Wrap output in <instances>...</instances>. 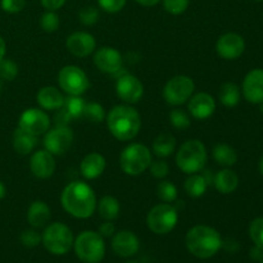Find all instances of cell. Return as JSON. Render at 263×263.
I'll list each match as a JSON object with an SVG mask.
<instances>
[{
    "instance_id": "obj_1",
    "label": "cell",
    "mask_w": 263,
    "mask_h": 263,
    "mask_svg": "<svg viewBox=\"0 0 263 263\" xmlns=\"http://www.w3.org/2000/svg\"><path fill=\"white\" fill-rule=\"evenodd\" d=\"M64 211L76 218H89L97 208V197L90 185L82 181H73L67 185L61 195Z\"/></svg>"
},
{
    "instance_id": "obj_2",
    "label": "cell",
    "mask_w": 263,
    "mask_h": 263,
    "mask_svg": "<svg viewBox=\"0 0 263 263\" xmlns=\"http://www.w3.org/2000/svg\"><path fill=\"white\" fill-rule=\"evenodd\" d=\"M109 133L117 140H133L141 128V118L138 110L131 105H116L107 116Z\"/></svg>"
},
{
    "instance_id": "obj_3",
    "label": "cell",
    "mask_w": 263,
    "mask_h": 263,
    "mask_svg": "<svg viewBox=\"0 0 263 263\" xmlns=\"http://www.w3.org/2000/svg\"><path fill=\"white\" fill-rule=\"evenodd\" d=\"M185 244L193 256L200 259H208L220 251L222 238L216 229L207 225H197L187 231Z\"/></svg>"
},
{
    "instance_id": "obj_4",
    "label": "cell",
    "mask_w": 263,
    "mask_h": 263,
    "mask_svg": "<svg viewBox=\"0 0 263 263\" xmlns=\"http://www.w3.org/2000/svg\"><path fill=\"white\" fill-rule=\"evenodd\" d=\"M177 167L186 175L198 174L207 163V151L204 144L198 139L187 140L176 154Z\"/></svg>"
},
{
    "instance_id": "obj_5",
    "label": "cell",
    "mask_w": 263,
    "mask_h": 263,
    "mask_svg": "<svg viewBox=\"0 0 263 263\" xmlns=\"http://www.w3.org/2000/svg\"><path fill=\"white\" fill-rule=\"evenodd\" d=\"M74 252L84 263H99L105 254V243L103 236L95 231H84L73 241Z\"/></svg>"
},
{
    "instance_id": "obj_6",
    "label": "cell",
    "mask_w": 263,
    "mask_h": 263,
    "mask_svg": "<svg viewBox=\"0 0 263 263\" xmlns=\"http://www.w3.org/2000/svg\"><path fill=\"white\" fill-rule=\"evenodd\" d=\"M152 153L144 144L134 143L123 149L120 157L121 170L128 176H138L149 168Z\"/></svg>"
},
{
    "instance_id": "obj_7",
    "label": "cell",
    "mask_w": 263,
    "mask_h": 263,
    "mask_svg": "<svg viewBox=\"0 0 263 263\" xmlns=\"http://www.w3.org/2000/svg\"><path fill=\"white\" fill-rule=\"evenodd\" d=\"M41 241L48 252L55 256H63L71 251L73 246V234L71 229L62 222L50 223L44 230Z\"/></svg>"
},
{
    "instance_id": "obj_8",
    "label": "cell",
    "mask_w": 263,
    "mask_h": 263,
    "mask_svg": "<svg viewBox=\"0 0 263 263\" xmlns=\"http://www.w3.org/2000/svg\"><path fill=\"white\" fill-rule=\"evenodd\" d=\"M177 222H179V213L176 207L168 203L154 205L146 216L149 230L157 235H166L171 233L176 228Z\"/></svg>"
},
{
    "instance_id": "obj_9",
    "label": "cell",
    "mask_w": 263,
    "mask_h": 263,
    "mask_svg": "<svg viewBox=\"0 0 263 263\" xmlns=\"http://www.w3.org/2000/svg\"><path fill=\"white\" fill-rule=\"evenodd\" d=\"M195 90V84L189 76L172 77L163 89V98L170 105H181L192 98Z\"/></svg>"
},
{
    "instance_id": "obj_10",
    "label": "cell",
    "mask_w": 263,
    "mask_h": 263,
    "mask_svg": "<svg viewBox=\"0 0 263 263\" xmlns=\"http://www.w3.org/2000/svg\"><path fill=\"white\" fill-rule=\"evenodd\" d=\"M58 84L68 95H82L90 86L86 73L77 66H66L59 71Z\"/></svg>"
},
{
    "instance_id": "obj_11",
    "label": "cell",
    "mask_w": 263,
    "mask_h": 263,
    "mask_svg": "<svg viewBox=\"0 0 263 263\" xmlns=\"http://www.w3.org/2000/svg\"><path fill=\"white\" fill-rule=\"evenodd\" d=\"M72 141L73 133L68 126H55L45 133L44 146L53 156H62L71 148Z\"/></svg>"
},
{
    "instance_id": "obj_12",
    "label": "cell",
    "mask_w": 263,
    "mask_h": 263,
    "mask_svg": "<svg viewBox=\"0 0 263 263\" xmlns=\"http://www.w3.org/2000/svg\"><path fill=\"white\" fill-rule=\"evenodd\" d=\"M18 127L32 135L39 136L45 134L50 127L49 116L39 108H28L21 115L18 121Z\"/></svg>"
},
{
    "instance_id": "obj_13",
    "label": "cell",
    "mask_w": 263,
    "mask_h": 263,
    "mask_svg": "<svg viewBox=\"0 0 263 263\" xmlns=\"http://www.w3.org/2000/svg\"><path fill=\"white\" fill-rule=\"evenodd\" d=\"M116 91L121 100L128 104H135L143 98L144 86L138 77L126 73L117 80Z\"/></svg>"
},
{
    "instance_id": "obj_14",
    "label": "cell",
    "mask_w": 263,
    "mask_h": 263,
    "mask_svg": "<svg viewBox=\"0 0 263 263\" xmlns=\"http://www.w3.org/2000/svg\"><path fill=\"white\" fill-rule=\"evenodd\" d=\"M216 50L218 55L228 61H234L241 57L246 50V41L239 33L228 32L220 36L216 44Z\"/></svg>"
},
{
    "instance_id": "obj_15",
    "label": "cell",
    "mask_w": 263,
    "mask_h": 263,
    "mask_svg": "<svg viewBox=\"0 0 263 263\" xmlns=\"http://www.w3.org/2000/svg\"><path fill=\"white\" fill-rule=\"evenodd\" d=\"M94 63L104 73L115 74L121 71L123 59L120 51L110 46H103L97 50L94 55Z\"/></svg>"
},
{
    "instance_id": "obj_16",
    "label": "cell",
    "mask_w": 263,
    "mask_h": 263,
    "mask_svg": "<svg viewBox=\"0 0 263 263\" xmlns=\"http://www.w3.org/2000/svg\"><path fill=\"white\" fill-rule=\"evenodd\" d=\"M244 98L252 104L263 103V69L254 68L247 73L243 81Z\"/></svg>"
},
{
    "instance_id": "obj_17",
    "label": "cell",
    "mask_w": 263,
    "mask_h": 263,
    "mask_svg": "<svg viewBox=\"0 0 263 263\" xmlns=\"http://www.w3.org/2000/svg\"><path fill=\"white\" fill-rule=\"evenodd\" d=\"M66 46L69 53L73 54L74 57L85 58L94 51L97 41H95L94 36L90 35L89 32L79 31V32H73L67 37Z\"/></svg>"
},
{
    "instance_id": "obj_18",
    "label": "cell",
    "mask_w": 263,
    "mask_h": 263,
    "mask_svg": "<svg viewBox=\"0 0 263 263\" xmlns=\"http://www.w3.org/2000/svg\"><path fill=\"white\" fill-rule=\"evenodd\" d=\"M30 170L37 179H49L55 171L54 156L46 149L35 152L30 159Z\"/></svg>"
},
{
    "instance_id": "obj_19",
    "label": "cell",
    "mask_w": 263,
    "mask_h": 263,
    "mask_svg": "<svg viewBox=\"0 0 263 263\" xmlns=\"http://www.w3.org/2000/svg\"><path fill=\"white\" fill-rule=\"evenodd\" d=\"M112 248L117 256L128 258V257H133L138 253L139 248H140V241L135 234L123 230L113 236Z\"/></svg>"
},
{
    "instance_id": "obj_20",
    "label": "cell",
    "mask_w": 263,
    "mask_h": 263,
    "mask_svg": "<svg viewBox=\"0 0 263 263\" xmlns=\"http://www.w3.org/2000/svg\"><path fill=\"white\" fill-rule=\"evenodd\" d=\"M189 112L197 120H207L215 113L216 102L208 92H198L189 99Z\"/></svg>"
},
{
    "instance_id": "obj_21",
    "label": "cell",
    "mask_w": 263,
    "mask_h": 263,
    "mask_svg": "<svg viewBox=\"0 0 263 263\" xmlns=\"http://www.w3.org/2000/svg\"><path fill=\"white\" fill-rule=\"evenodd\" d=\"M105 170V158L99 153H90L80 164L81 175L86 180L98 179Z\"/></svg>"
},
{
    "instance_id": "obj_22",
    "label": "cell",
    "mask_w": 263,
    "mask_h": 263,
    "mask_svg": "<svg viewBox=\"0 0 263 263\" xmlns=\"http://www.w3.org/2000/svg\"><path fill=\"white\" fill-rule=\"evenodd\" d=\"M36 100L39 105L46 110H57L64 104L63 94L54 86H45L39 90Z\"/></svg>"
},
{
    "instance_id": "obj_23",
    "label": "cell",
    "mask_w": 263,
    "mask_h": 263,
    "mask_svg": "<svg viewBox=\"0 0 263 263\" xmlns=\"http://www.w3.org/2000/svg\"><path fill=\"white\" fill-rule=\"evenodd\" d=\"M50 220V208L43 200H35L31 203L27 211V221L33 229H40Z\"/></svg>"
},
{
    "instance_id": "obj_24",
    "label": "cell",
    "mask_w": 263,
    "mask_h": 263,
    "mask_svg": "<svg viewBox=\"0 0 263 263\" xmlns=\"http://www.w3.org/2000/svg\"><path fill=\"white\" fill-rule=\"evenodd\" d=\"M213 184H215L216 190L221 194H231L238 187L239 176L233 170L223 168L215 175Z\"/></svg>"
},
{
    "instance_id": "obj_25",
    "label": "cell",
    "mask_w": 263,
    "mask_h": 263,
    "mask_svg": "<svg viewBox=\"0 0 263 263\" xmlns=\"http://www.w3.org/2000/svg\"><path fill=\"white\" fill-rule=\"evenodd\" d=\"M36 145H37V136L22 130L21 127L15 128L13 134V146L18 154L27 156L36 148Z\"/></svg>"
},
{
    "instance_id": "obj_26",
    "label": "cell",
    "mask_w": 263,
    "mask_h": 263,
    "mask_svg": "<svg viewBox=\"0 0 263 263\" xmlns=\"http://www.w3.org/2000/svg\"><path fill=\"white\" fill-rule=\"evenodd\" d=\"M212 156L218 164L225 167L234 166V164L236 163V161H238L236 151L233 146L228 145V144H216V145L213 146Z\"/></svg>"
},
{
    "instance_id": "obj_27",
    "label": "cell",
    "mask_w": 263,
    "mask_h": 263,
    "mask_svg": "<svg viewBox=\"0 0 263 263\" xmlns=\"http://www.w3.org/2000/svg\"><path fill=\"white\" fill-rule=\"evenodd\" d=\"M218 98H220V102L225 107H236L240 102V89L234 82H225V84L221 85Z\"/></svg>"
},
{
    "instance_id": "obj_28",
    "label": "cell",
    "mask_w": 263,
    "mask_h": 263,
    "mask_svg": "<svg viewBox=\"0 0 263 263\" xmlns=\"http://www.w3.org/2000/svg\"><path fill=\"white\" fill-rule=\"evenodd\" d=\"M98 212L99 216L105 221H113L120 215V202L115 197L105 195L100 199L98 204Z\"/></svg>"
},
{
    "instance_id": "obj_29",
    "label": "cell",
    "mask_w": 263,
    "mask_h": 263,
    "mask_svg": "<svg viewBox=\"0 0 263 263\" xmlns=\"http://www.w3.org/2000/svg\"><path fill=\"white\" fill-rule=\"evenodd\" d=\"M208 187V181L205 176L199 174H193L185 181V190L192 198H199L205 194Z\"/></svg>"
},
{
    "instance_id": "obj_30",
    "label": "cell",
    "mask_w": 263,
    "mask_h": 263,
    "mask_svg": "<svg viewBox=\"0 0 263 263\" xmlns=\"http://www.w3.org/2000/svg\"><path fill=\"white\" fill-rule=\"evenodd\" d=\"M175 146H176V139L171 134H162L154 140L153 152L156 156L164 158L174 153Z\"/></svg>"
},
{
    "instance_id": "obj_31",
    "label": "cell",
    "mask_w": 263,
    "mask_h": 263,
    "mask_svg": "<svg viewBox=\"0 0 263 263\" xmlns=\"http://www.w3.org/2000/svg\"><path fill=\"white\" fill-rule=\"evenodd\" d=\"M86 103L81 98V95H69L68 98H64L63 108L67 110L72 120H79L82 117L84 108Z\"/></svg>"
},
{
    "instance_id": "obj_32",
    "label": "cell",
    "mask_w": 263,
    "mask_h": 263,
    "mask_svg": "<svg viewBox=\"0 0 263 263\" xmlns=\"http://www.w3.org/2000/svg\"><path fill=\"white\" fill-rule=\"evenodd\" d=\"M104 108L100 104H98V103H89V104H85L82 118L87 120L89 122L99 123L102 122V121H104Z\"/></svg>"
},
{
    "instance_id": "obj_33",
    "label": "cell",
    "mask_w": 263,
    "mask_h": 263,
    "mask_svg": "<svg viewBox=\"0 0 263 263\" xmlns=\"http://www.w3.org/2000/svg\"><path fill=\"white\" fill-rule=\"evenodd\" d=\"M157 195L164 203H172L177 198V187L171 181H162L157 186Z\"/></svg>"
},
{
    "instance_id": "obj_34",
    "label": "cell",
    "mask_w": 263,
    "mask_h": 263,
    "mask_svg": "<svg viewBox=\"0 0 263 263\" xmlns=\"http://www.w3.org/2000/svg\"><path fill=\"white\" fill-rule=\"evenodd\" d=\"M18 74V66L12 59L3 58L0 61V79L4 81H13Z\"/></svg>"
},
{
    "instance_id": "obj_35",
    "label": "cell",
    "mask_w": 263,
    "mask_h": 263,
    "mask_svg": "<svg viewBox=\"0 0 263 263\" xmlns=\"http://www.w3.org/2000/svg\"><path fill=\"white\" fill-rule=\"evenodd\" d=\"M249 236L254 246L263 249V217L254 218L249 226Z\"/></svg>"
},
{
    "instance_id": "obj_36",
    "label": "cell",
    "mask_w": 263,
    "mask_h": 263,
    "mask_svg": "<svg viewBox=\"0 0 263 263\" xmlns=\"http://www.w3.org/2000/svg\"><path fill=\"white\" fill-rule=\"evenodd\" d=\"M41 28H43L45 32H54V31L58 30L59 27V17L55 12L53 10H46L43 15H41L40 20Z\"/></svg>"
},
{
    "instance_id": "obj_37",
    "label": "cell",
    "mask_w": 263,
    "mask_h": 263,
    "mask_svg": "<svg viewBox=\"0 0 263 263\" xmlns=\"http://www.w3.org/2000/svg\"><path fill=\"white\" fill-rule=\"evenodd\" d=\"M170 122L179 130H185L190 126V117L185 110L175 109L170 113Z\"/></svg>"
},
{
    "instance_id": "obj_38",
    "label": "cell",
    "mask_w": 263,
    "mask_h": 263,
    "mask_svg": "<svg viewBox=\"0 0 263 263\" xmlns=\"http://www.w3.org/2000/svg\"><path fill=\"white\" fill-rule=\"evenodd\" d=\"M79 20L82 25H95L99 20V10L95 7H85L79 12Z\"/></svg>"
},
{
    "instance_id": "obj_39",
    "label": "cell",
    "mask_w": 263,
    "mask_h": 263,
    "mask_svg": "<svg viewBox=\"0 0 263 263\" xmlns=\"http://www.w3.org/2000/svg\"><path fill=\"white\" fill-rule=\"evenodd\" d=\"M190 0H163V7L170 14H182L189 7Z\"/></svg>"
},
{
    "instance_id": "obj_40",
    "label": "cell",
    "mask_w": 263,
    "mask_h": 263,
    "mask_svg": "<svg viewBox=\"0 0 263 263\" xmlns=\"http://www.w3.org/2000/svg\"><path fill=\"white\" fill-rule=\"evenodd\" d=\"M41 241V235L33 229H30V230H25L22 234H21V243L23 244L27 248H35L40 244Z\"/></svg>"
},
{
    "instance_id": "obj_41",
    "label": "cell",
    "mask_w": 263,
    "mask_h": 263,
    "mask_svg": "<svg viewBox=\"0 0 263 263\" xmlns=\"http://www.w3.org/2000/svg\"><path fill=\"white\" fill-rule=\"evenodd\" d=\"M127 0H98V4L104 12L117 13L123 9Z\"/></svg>"
},
{
    "instance_id": "obj_42",
    "label": "cell",
    "mask_w": 263,
    "mask_h": 263,
    "mask_svg": "<svg viewBox=\"0 0 263 263\" xmlns=\"http://www.w3.org/2000/svg\"><path fill=\"white\" fill-rule=\"evenodd\" d=\"M0 5H2V9L4 12L14 14V13H20L21 10H23L26 0H2Z\"/></svg>"
},
{
    "instance_id": "obj_43",
    "label": "cell",
    "mask_w": 263,
    "mask_h": 263,
    "mask_svg": "<svg viewBox=\"0 0 263 263\" xmlns=\"http://www.w3.org/2000/svg\"><path fill=\"white\" fill-rule=\"evenodd\" d=\"M149 170H151V174L153 175L157 179H163L168 175L170 167L166 162L163 161H156L152 162L151 166H149Z\"/></svg>"
},
{
    "instance_id": "obj_44",
    "label": "cell",
    "mask_w": 263,
    "mask_h": 263,
    "mask_svg": "<svg viewBox=\"0 0 263 263\" xmlns=\"http://www.w3.org/2000/svg\"><path fill=\"white\" fill-rule=\"evenodd\" d=\"M54 120H55V126H68V123L71 122L72 118L71 116L67 113V110L62 107L59 108V110L57 112L55 118H54Z\"/></svg>"
},
{
    "instance_id": "obj_45",
    "label": "cell",
    "mask_w": 263,
    "mask_h": 263,
    "mask_svg": "<svg viewBox=\"0 0 263 263\" xmlns=\"http://www.w3.org/2000/svg\"><path fill=\"white\" fill-rule=\"evenodd\" d=\"M40 2L46 10H53V12H55V10L61 9L63 7L66 0H40Z\"/></svg>"
},
{
    "instance_id": "obj_46",
    "label": "cell",
    "mask_w": 263,
    "mask_h": 263,
    "mask_svg": "<svg viewBox=\"0 0 263 263\" xmlns=\"http://www.w3.org/2000/svg\"><path fill=\"white\" fill-rule=\"evenodd\" d=\"M115 225H113L110 221H105L104 223H102V225L99 226V234L102 236H105V238L112 236L113 234H115Z\"/></svg>"
},
{
    "instance_id": "obj_47",
    "label": "cell",
    "mask_w": 263,
    "mask_h": 263,
    "mask_svg": "<svg viewBox=\"0 0 263 263\" xmlns=\"http://www.w3.org/2000/svg\"><path fill=\"white\" fill-rule=\"evenodd\" d=\"M263 256V249L259 248V247H254L253 249L251 251V257L253 259H256V261H259V258Z\"/></svg>"
},
{
    "instance_id": "obj_48",
    "label": "cell",
    "mask_w": 263,
    "mask_h": 263,
    "mask_svg": "<svg viewBox=\"0 0 263 263\" xmlns=\"http://www.w3.org/2000/svg\"><path fill=\"white\" fill-rule=\"evenodd\" d=\"M136 3H139L143 7H154V5L158 4L161 0H135Z\"/></svg>"
},
{
    "instance_id": "obj_49",
    "label": "cell",
    "mask_w": 263,
    "mask_h": 263,
    "mask_svg": "<svg viewBox=\"0 0 263 263\" xmlns=\"http://www.w3.org/2000/svg\"><path fill=\"white\" fill-rule=\"evenodd\" d=\"M5 50H7V46H5V41H4V39L0 36V61L4 58Z\"/></svg>"
},
{
    "instance_id": "obj_50",
    "label": "cell",
    "mask_w": 263,
    "mask_h": 263,
    "mask_svg": "<svg viewBox=\"0 0 263 263\" xmlns=\"http://www.w3.org/2000/svg\"><path fill=\"white\" fill-rule=\"evenodd\" d=\"M5 194H7V189H5V185L3 184L2 181H0V200H2L3 198L5 197Z\"/></svg>"
},
{
    "instance_id": "obj_51",
    "label": "cell",
    "mask_w": 263,
    "mask_h": 263,
    "mask_svg": "<svg viewBox=\"0 0 263 263\" xmlns=\"http://www.w3.org/2000/svg\"><path fill=\"white\" fill-rule=\"evenodd\" d=\"M258 168H259V172H261V175L263 176V157L261 158V161H259Z\"/></svg>"
},
{
    "instance_id": "obj_52",
    "label": "cell",
    "mask_w": 263,
    "mask_h": 263,
    "mask_svg": "<svg viewBox=\"0 0 263 263\" xmlns=\"http://www.w3.org/2000/svg\"><path fill=\"white\" fill-rule=\"evenodd\" d=\"M259 263H263V256L261 257V258H259V261H258Z\"/></svg>"
},
{
    "instance_id": "obj_53",
    "label": "cell",
    "mask_w": 263,
    "mask_h": 263,
    "mask_svg": "<svg viewBox=\"0 0 263 263\" xmlns=\"http://www.w3.org/2000/svg\"><path fill=\"white\" fill-rule=\"evenodd\" d=\"M0 91H2V79H0Z\"/></svg>"
},
{
    "instance_id": "obj_54",
    "label": "cell",
    "mask_w": 263,
    "mask_h": 263,
    "mask_svg": "<svg viewBox=\"0 0 263 263\" xmlns=\"http://www.w3.org/2000/svg\"><path fill=\"white\" fill-rule=\"evenodd\" d=\"M257 2H263V0H257Z\"/></svg>"
}]
</instances>
